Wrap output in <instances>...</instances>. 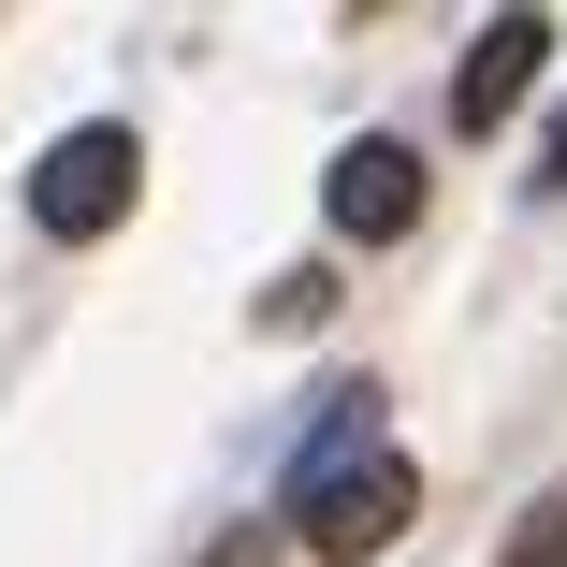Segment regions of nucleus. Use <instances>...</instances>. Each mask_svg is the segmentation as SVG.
<instances>
[{
	"label": "nucleus",
	"mask_w": 567,
	"mask_h": 567,
	"mask_svg": "<svg viewBox=\"0 0 567 567\" xmlns=\"http://www.w3.org/2000/svg\"><path fill=\"white\" fill-rule=\"evenodd\" d=\"M132 189H146V146H132L117 117H87V132H59V146L30 161V218H44L59 248L117 234V218H132Z\"/></svg>",
	"instance_id": "obj_1"
},
{
	"label": "nucleus",
	"mask_w": 567,
	"mask_h": 567,
	"mask_svg": "<svg viewBox=\"0 0 567 567\" xmlns=\"http://www.w3.org/2000/svg\"><path fill=\"white\" fill-rule=\"evenodd\" d=\"M408 509H422V481L393 466V451H364L350 481L291 495V538H306V553H334V567H364V553H393V538H408Z\"/></svg>",
	"instance_id": "obj_2"
},
{
	"label": "nucleus",
	"mask_w": 567,
	"mask_h": 567,
	"mask_svg": "<svg viewBox=\"0 0 567 567\" xmlns=\"http://www.w3.org/2000/svg\"><path fill=\"white\" fill-rule=\"evenodd\" d=\"M320 218H334V234H364V248H393L408 218H422V161H408L393 132L334 146V175H320Z\"/></svg>",
	"instance_id": "obj_3"
},
{
	"label": "nucleus",
	"mask_w": 567,
	"mask_h": 567,
	"mask_svg": "<svg viewBox=\"0 0 567 567\" xmlns=\"http://www.w3.org/2000/svg\"><path fill=\"white\" fill-rule=\"evenodd\" d=\"M538 59H553V16H495V30L466 44V73H451V132H495L509 102L538 87Z\"/></svg>",
	"instance_id": "obj_4"
},
{
	"label": "nucleus",
	"mask_w": 567,
	"mask_h": 567,
	"mask_svg": "<svg viewBox=\"0 0 567 567\" xmlns=\"http://www.w3.org/2000/svg\"><path fill=\"white\" fill-rule=\"evenodd\" d=\"M509 567H567V509H538V524L509 538Z\"/></svg>",
	"instance_id": "obj_5"
},
{
	"label": "nucleus",
	"mask_w": 567,
	"mask_h": 567,
	"mask_svg": "<svg viewBox=\"0 0 567 567\" xmlns=\"http://www.w3.org/2000/svg\"><path fill=\"white\" fill-rule=\"evenodd\" d=\"M204 567H277V538H262V524H248V538H218V553H204Z\"/></svg>",
	"instance_id": "obj_6"
},
{
	"label": "nucleus",
	"mask_w": 567,
	"mask_h": 567,
	"mask_svg": "<svg viewBox=\"0 0 567 567\" xmlns=\"http://www.w3.org/2000/svg\"><path fill=\"white\" fill-rule=\"evenodd\" d=\"M538 189H567V117H553V161H538Z\"/></svg>",
	"instance_id": "obj_7"
}]
</instances>
